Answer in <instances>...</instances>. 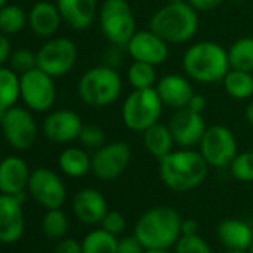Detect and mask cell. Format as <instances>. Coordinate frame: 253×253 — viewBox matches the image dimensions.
<instances>
[{"label": "cell", "mask_w": 253, "mask_h": 253, "mask_svg": "<svg viewBox=\"0 0 253 253\" xmlns=\"http://www.w3.org/2000/svg\"><path fill=\"white\" fill-rule=\"evenodd\" d=\"M27 26V12L18 6L6 3L0 8V32L5 35H17Z\"/></svg>", "instance_id": "cell-31"}, {"label": "cell", "mask_w": 253, "mask_h": 253, "mask_svg": "<svg viewBox=\"0 0 253 253\" xmlns=\"http://www.w3.org/2000/svg\"><path fill=\"white\" fill-rule=\"evenodd\" d=\"M223 253H249L247 250H225Z\"/></svg>", "instance_id": "cell-47"}, {"label": "cell", "mask_w": 253, "mask_h": 253, "mask_svg": "<svg viewBox=\"0 0 253 253\" xmlns=\"http://www.w3.org/2000/svg\"><path fill=\"white\" fill-rule=\"evenodd\" d=\"M131 157V148L125 142L115 140L104 143L91 155V171L100 180H115L130 166Z\"/></svg>", "instance_id": "cell-12"}, {"label": "cell", "mask_w": 253, "mask_h": 253, "mask_svg": "<svg viewBox=\"0 0 253 253\" xmlns=\"http://www.w3.org/2000/svg\"><path fill=\"white\" fill-rule=\"evenodd\" d=\"M164 104L155 88L133 89L125 97L121 109L124 125L134 133H143L160 122Z\"/></svg>", "instance_id": "cell-6"}, {"label": "cell", "mask_w": 253, "mask_h": 253, "mask_svg": "<svg viewBox=\"0 0 253 253\" xmlns=\"http://www.w3.org/2000/svg\"><path fill=\"white\" fill-rule=\"evenodd\" d=\"M232 3H244V2H247V0H231Z\"/></svg>", "instance_id": "cell-49"}, {"label": "cell", "mask_w": 253, "mask_h": 253, "mask_svg": "<svg viewBox=\"0 0 253 253\" xmlns=\"http://www.w3.org/2000/svg\"><path fill=\"white\" fill-rule=\"evenodd\" d=\"M72 209L75 216L85 225H97L107 213V201L95 188H82L73 197Z\"/></svg>", "instance_id": "cell-20"}, {"label": "cell", "mask_w": 253, "mask_h": 253, "mask_svg": "<svg viewBox=\"0 0 253 253\" xmlns=\"http://www.w3.org/2000/svg\"><path fill=\"white\" fill-rule=\"evenodd\" d=\"M54 253H84L82 250V243H79L75 238H69L64 237L61 240H58Z\"/></svg>", "instance_id": "cell-40"}, {"label": "cell", "mask_w": 253, "mask_h": 253, "mask_svg": "<svg viewBox=\"0 0 253 253\" xmlns=\"http://www.w3.org/2000/svg\"><path fill=\"white\" fill-rule=\"evenodd\" d=\"M182 220L176 209L157 206L137 219L134 235L146 250H170L182 235Z\"/></svg>", "instance_id": "cell-2"}, {"label": "cell", "mask_w": 253, "mask_h": 253, "mask_svg": "<svg viewBox=\"0 0 253 253\" xmlns=\"http://www.w3.org/2000/svg\"><path fill=\"white\" fill-rule=\"evenodd\" d=\"M27 192L46 210L63 207L67 198V189L63 179L46 167H39L30 173Z\"/></svg>", "instance_id": "cell-13"}, {"label": "cell", "mask_w": 253, "mask_h": 253, "mask_svg": "<svg viewBox=\"0 0 253 253\" xmlns=\"http://www.w3.org/2000/svg\"><path fill=\"white\" fill-rule=\"evenodd\" d=\"M126 54L134 61H143L154 66H161L169 60L170 45L151 29L137 30L125 45Z\"/></svg>", "instance_id": "cell-14"}, {"label": "cell", "mask_w": 253, "mask_h": 253, "mask_svg": "<svg viewBox=\"0 0 253 253\" xmlns=\"http://www.w3.org/2000/svg\"><path fill=\"white\" fill-rule=\"evenodd\" d=\"M186 2L198 12H209L219 8L225 0H186Z\"/></svg>", "instance_id": "cell-41"}, {"label": "cell", "mask_w": 253, "mask_h": 253, "mask_svg": "<svg viewBox=\"0 0 253 253\" xmlns=\"http://www.w3.org/2000/svg\"><path fill=\"white\" fill-rule=\"evenodd\" d=\"M81 145L85 149H98L106 143V133L101 126L95 125V124H84L79 139Z\"/></svg>", "instance_id": "cell-35"}, {"label": "cell", "mask_w": 253, "mask_h": 253, "mask_svg": "<svg viewBox=\"0 0 253 253\" xmlns=\"http://www.w3.org/2000/svg\"><path fill=\"white\" fill-rule=\"evenodd\" d=\"M145 246L142 241L133 234V235H125L118 240V249L116 253H145Z\"/></svg>", "instance_id": "cell-39"}, {"label": "cell", "mask_w": 253, "mask_h": 253, "mask_svg": "<svg viewBox=\"0 0 253 253\" xmlns=\"http://www.w3.org/2000/svg\"><path fill=\"white\" fill-rule=\"evenodd\" d=\"M210 166L194 148H177L160 160L161 182L173 192L197 189L209 176Z\"/></svg>", "instance_id": "cell-1"}, {"label": "cell", "mask_w": 253, "mask_h": 253, "mask_svg": "<svg viewBox=\"0 0 253 253\" xmlns=\"http://www.w3.org/2000/svg\"><path fill=\"white\" fill-rule=\"evenodd\" d=\"M183 73L198 84L222 82L231 69L228 51L213 41H200L188 46L182 57Z\"/></svg>", "instance_id": "cell-3"}, {"label": "cell", "mask_w": 253, "mask_h": 253, "mask_svg": "<svg viewBox=\"0 0 253 253\" xmlns=\"http://www.w3.org/2000/svg\"><path fill=\"white\" fill-rule=\"evenodd\" d=\"M225 92L234 100H250L253 97V75L238 69H229L222 79Z\"/></svg>", "instance_id": "cell-26"}, {"label": "cell", "mask_w": 253, "mask_h": 253, "mask_svg": "<svg viewBox=\"0 0 253 253\" xmlns=\"http://www.w3.org/2000/svg\"><path fill=\"white\" fill-rule=\"evenodd\" d=\"M206 106H207L206 98H204L201 94H197V92H195V94L191 97V100H189V103H188L186 107H189L191 110H194V112H197V113H203L204 109H206Z\"/></svg>", "instance_id": "cell-43"}, {"label": "cell", "mask_w": 253, "mask_h": 253, "mask_svg": "<svg viewBox=\"0 0 253 253\" xmlns=\"http://www.w3.org/2000/svg\"><path fill=\"white\" fill-rule=\"evenodd\" d=\"M155 89L164 106L179 110L188 106L191 97L195 94L192 81L186 75L167 73L161 76L155 85Z\"/></svg>", "instance_id": "cell-18"}, {"label": "cell", "mask_w": 253, "mask_h": 253, "mask_svg": "<svg viewBox=\"0 0 253 253\" xmlns=\"http://www.w3.org/2000/svg\"><path fill=\"white\" fill-rule=\"evenodd\" d=\"M20 92L24 106L38 113L49 112L57 100L54 78L39 67L20 75Z\"/></svg>", "instance_id": "cell-10"}, {"label": "cell", "mask_w": 253, "mask_h": 253, "mask_svg": "<svg viewBox=\"0 0 253 253\" xmlns=\"http://www.w3.org/2000/svg\"><path fill=\"white\" fill-rule=\"evenodd\" d=\"M169 126L174 137L176 146L179 148H195L198 146L207 125L203 113H197L189 107L174 110Z\"/></svg>", "instance_id": "cell-16"}, {"label": "cell", "mask_w": 253, "mask_h": 253, "mask_svg": "<svg viewBox=\"0 0 253 253\" xmlns=\"http://www.w3.org/2000/svg\"><path fill=\"white\" fill-rule=\"evenodd\" d=\"M97 20L109 43L125 46L137 32L134 11L128 0H104L100 5Z\"/></svg>", "instance_id": "cell-7"}, {"label": "cell", "mask_w": 253, "mask_h": 253, "mask_svg": "<svg viewBox=\"0 0 253 253\" xmlns=\"http://www.w3.org/2000/svg\"><path fill=\"white\" fill-rule=\"evenodd\" d=\"M11 54H12L11 41H9L8 35L0 32V67H2L9 60Z\"/></svg>", "instance_id": "cell-42"}, {"label": "cell", "mask_w": 253, "mask_h": 253, "mask_svg": "<svg viewBox=\"0 0 253 253\" xmlns=\"http://www.w3.org/2000/svg\"><path fill=\"white\" fill-rule=\"evenodd\" d=\"M247 252H249V253H253V238H252V243H250V247H249Z\"/></svg>", "instance_id": "cell-51"}, {"label": "cell", "mask_w": 253, "mask_h": 253, "mask_svg": "<svg viewBox=\"0 0 253 253\" xmlns=\"http://www.w3.org/2000/svg\"><path fill=\"white\" fill-rule=\"evenodd\" d=\"M63 23L73 30H86L98 18L97 0H57L55 2Z\"/></svg>", "instance_id": "cell-21"}, {"label": "cell", "mask_w": 253, "mask_h": 253, "mask_svg": "<svg viewBox=\"0 0 253 253\" xmlns=\"http://www.w3.org/2000/svg\"><path fill=\"white\" fill-rule=\"evenodd\" d=\"M174 253H213L210 244L198 234L180 235V238L173 246Z\"/></svg>", "instance_id": "cell-34"}, {"label": "cell", "mask_w": 253, "mask_h": 253, "mask_svg": "<svg viewBox=\"0 0 253 253\" xmlns=\"http://www.w3.org/2000/svg\"><path fill=\"white\" fill-rule=\"evenodd\" d=\"M63 23L61 14L55 3L42 0L32 6L27 12V26L30 30L42 39L54 38Z\"/></svg>", "instance_id": "cell-22"}, {"label": "cell", "mask_w": 253, "mask_h": 253, "mask_svg": "<svg viewBox=\"0 0 253 253\" xmlns=\"http://www.w3.org/2000/svg\"><path fill=\"white\" fill-rule=\"evenodd\" d=\"M101 228L106 229L107 232L119 237L125 232L126 229V219L121 211L116 210H107V213L104 214L103 220L100 222Z\"/></svg>", "instance_id": "cell-37"}, {"label": "cell", "mask_w": 253, "mask_h": 253, "mask_svg": "<svg viewBox=\"0 0 253 253\" xmlns=\"http://www.w3.org/2000/svg\"><path fill=\"white\" fill-rule=\"evenodd\" d=\"M9 61H11V69H14L18 75H23L38 67V54L27 48H20L11 54Z\"/></svg>", "instance_id": "cell-36"}, {"label": "cell", "mask_w": 253, "mask_h": 253, "mask_svg": "<svg viewBox=\"0 0 253 253\" xmlns=\"http://www.w3.org/2000/svg\"><path fill=\"white\" fill-rule=\"evenodd\" d=\"M244 118H246V121H247L250 125H253V100H250V101H249V104L246 106Z\"/></svg>", "instance_id": "cell-45"}, {"label": "cell", "mask_w": 253, "mask_h": 253, "mask_svg": "<svg viewBox=\"0 0 253 253\" xmlns=\"http://www.w3.org/2000/svg\"><path fill=\"white\" fill-rule=\"evenodd\" d=\"M216 234L226 250H249L253 238L252 226L237 217L223 219L217 225Z\"/></svg>", "instance_id": "cell-23"}, {"label": "cell", "mask_w": 253, "mask_h": 253, "mask_svg": "<svg viewBox=\"0 0 253 253\" xmlns=\"http://www.w3.org/2000/svg\"><path fill=\"white\" fill-rule=\"evenodd\" d=\"M8 3V0H0V8H3Z\"/></svg>", "instance_id": "cell-50"}, {"label": "cell", "mask_w": 253, "mask_h": 253, "mask_svg": "<svg viewBox=\"0 0 253 253\" xmlns=\"http://www.w3.org/2000/svg\"><path fill=\"white\" fill-rule=\"evenodd\" d=\"M26 229L23 200L15 195L0 194V243H17Z\"/></svg>", "instance_id": "cell-17"}, {"label": "cell", "mask_w": 253, "mask_h": 253, "mask_svg": "<svg viewBox=\"0 0 253 253\" xmlns=\"http://www.w3.org/2000/svg\"><path fill=\"white\" fill-rule=\"evenodd\" d=\"M82 126L84 122L79 113L70 109H57L49 110V113L45 116L42 131L49 142L66 145L79 139Z\"/></svg>", "instance_id": "cell-15"}, {"label": "cell", "mask_w": 253, "mask_h": 253, "mask_svg": "<svg viewBox=\"0 0 253 253\" xmlns=\"http://www.w3.org/2000/svg\"><path fill=\"white\" fill-rule=\"evenodd\" d=\"M42 229L48 238L61 240L69 231V217L60 209H49L42 217Z\"/></svg>", "instance_id": "cell-32"}, {"label": "cell", "mask_w": 253, "mask_h": 253, "mask_svg": "<svg viewBox=\"0 0 253 253\" xmlns=\"http://www.w3.org/2000/svg\"><path fill=\"white\" fill-rule=\"evenodd\" d=\"M145 253H174L170 250H145Z\"/></svg>", "instance_id": "cell-46"}, {"label": "cell", "mask_w": 253, "mask_h": 253, "mask_svg": "<svg viewBox=\"0 0 253 253\" xmlns=\"http://www.w3.org/2000/svg\"><path fill=\"white\" fill-rule=\"evenodd\" d=\"M0 130L8 145L17 151L30 149L38 139V124L32 110L18 104L0 116Z\"/></svg>", "instance_id": "cell-9"}, {"label": "cell", "mask_w": 253, "mask_h": 253, "mask_svg": "<svg viewBox=\"0 0 253 253\" xmlns=\"http://www.w3.org/2000/svg\"><path fill=\"white\" fill-rule=\"evenodd\" d=\"M27 163L20 157H6L0 161V194L23 198L30 179ZM24 200V198H23Z\"/></svg>", "instance_id": "cell-19"}, {"label": "cell", "mask_w": 253, "mask_h": 253, "mask_svg": "<svg viewBox=\"0 0 253 253\" xmlns=\"http://www.w3.org/2000/svg\"><path fill=\"white\" fill-rule=\"evenodd\" d=\"M197 148L211 169L229 167L238 154V145L232 130L219 124L207 126Z\"/></svg>", "instance_id": "cell-8"}, {"label": "cell", "mask_w": 253, "mask_h": 253, "mask_svg": "<svg viewBox=\"0 0 253 253\" xmlns=\"http://www.w3.org/2000/svg\"><path fill=\"white\" fill-rule=\"evenodd\" d=\"M21 98L20 75L11 67H0V116Z\"/></svg>", "instance_id": "cell-27"}, {"label": "cell", "mask_w": 253, "mask_h": 253, "mask_svg": "<svg viewBox=\"0 0 253 253\" xmlns=\"http://www.w3.org/2000/svg\"><path fill=\"white\" fill-rule=\"evenodd\" d=\"M36 54L38 67L54 79L70 73L78 61V46L69 38L46 39Z\"/></svg>", "instance_id": "cell-11"}, {"label": "cell", "mask_w": 253, "mask_h": 253, "mask_svg": "<svg viewBox=\"0 0 253 253\" xmlns=\"http://www.w3.org/2000/svg\"><path fill=\"white\" fill-rule=\"evenodd\" d=\"M122 78L118 69L100 64L88 69L78 81V95L89 107L101 109L116 103L122 94Z\"/></svg>", "instance_id": "cell-5"}, {"label": "cell", "mask_w": 253, "mask_h": 253, "mask_svg": "<svg viewBox=\"0 0 253 253\" xmlns=\"http://www.w3.org/2000/svg\"><path fill=\"white\" fill-rule=\"evenodd\" d=\"M125 55H128V54H126L125 46L115 45V43H109V46L103 51L101 60H103V64L104 66H109L112 69H118L124 63Z\"/></svg>", "instance_id": "cell-38"}, {"label": "cell", "mask_w": 253, "mask_h": 253, "mask_svg": "<svg viewBox=\"0 0 253 253\" xmlns=\"http://www.w3.org/2000/svg\"><path fill=\"white\" fill-rule=\"evenodd\" d=\"M228 169L235 180L243 183L253 182V151L238 152Z\"/></svg>", "instance_id": "cell-33"}, {"label": "cell", "mask_w": 253, "mask_h": 253, "mask_svg": "<svg viewBox=\"0 0 253 253\" xmlns=\"http://www.w3.org/2000/svg\"><path fill=\"white\" fill-rule=\"evenodd\" d=\"M143 146L148 151L149 155H152L154 158H157L158 161L161 158H164L166 155H169L174 146V137L171 134L170 126L163 124V122H157L152 126H149L148 130H145L143 133Z\"/></svg>", "instance_id": "cell-24"}, {"label": "cell", "mask_w": 253, "mask_h": 253, "mask_svg": "<svg viewBox=\"0 0 253 253\" xmlns=\"http://www.w3.org/2000/svg\"><path fill=\"white\" fill-rule=\"evenodd\" d=\"M198 234V222L195 219H183L182 220V235Z\"/></svg>", "instance_id": "cell-44"}, {"label": "cell", "mask_w": 253, "mask_h": 253, "mask_svg": "<svg viewBox=\"0 0 253 253\" xmlns=\"http://www.w3.org/2000/svg\"><path fill=\"white\" fill-rule=\"evenodd\" d=\"M228 51V60L231 69L244 72H253V38L243 36L234 41Z\"/></svg>", "instance_id": "cell-28"}, {"label": "cell", "mask_w": 253, "mask_h": 253, "mask_svg": "<svg viewBox=\"0 0 253 253\" xmlns=\"http://www.w3.org/2000/svg\"><path fill=\"white\" fill-rule=\"evenodd\" d=\"M198 27V11H195L188 2L166 3L157 9L149 20V29L163 38L169 45L191 42L197 35Z\"/></svg>", "instance_id": "cell-4"}, {"label": "cell", "mask_w": 253, "mask_h": 253, "mask_svg": "<svg viewBox=\"0 0 253 253\" xmlns=\"http://www.w3.org/2000/svg\"><path fill=\"white\" fill-rule=\"evenodd\" d=\"M158 72L157 66L143 63V61H131L126 69V82L133 89H146L155 88L158 82Z\"/></svg>", "instance_id": "cell-29"}, {"label": "cell", "mask_w": 253, "mask_h": 253, "mask_svg": "<svg viewBox=\"0 0 253 253\" xmlns=\"http://www.w3.org/2000/svg\"><path fill=\"white\" fill-rule=\"evenodd\" d=\"M118 240L116 235L103 228H97L89 231L81 243L84 253H116Z\"/></svg>", "instance_id": "cell-30"}, {"label": "cell", "mask_w": 253, "mask_h": 253, "mask_svg": "<svg viewBox=\"0 0 253 253\" xmlns=\"http://www.w3.org/2000/svg\"><path fill=\"white\" fill-rule=\"evenodd\" d=\"M180 2H186V0H166V3H180Z\"/></svg>", "instance_id": "cell-48"}, {"label": "cell", "mask_w": 253, "mask_h": 253, "mask_svg": "<svg viewBox=\"0 0 253 253\" xmlns=\"http://www.w3.org/2000/svg\"><path fill=\"white\" fill-rule=\"evenodd\" d=\"M58 167L69 177H84L91 171V155L85 151V148H66L58 157Z\"/></svg>", "instance_id": "cell-25"}]
</instances>
